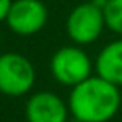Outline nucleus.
<instances>
[{
  "label": "nucleus",
  "mask_w": 122,
  "mask_h": 122,
  "mask_svg": "<svg viewBox=\"0 0 122 122\" xmlns=\"http://www.w3.org/2000/svg\"><path fill=\"white\" fill-rule=\"evenodd\" d=\"M67 104L77 122H109L120 110L122 94L120 87L94 74L70 89Z\"/></svg>",
  "instance_id": "1"
},
{
  "label": "nucleus",
  "mask_w": 122,
  "mask_h": 122,
  "mask_svg": "<svg viewBox=\"0 0 122 122\" xmlns=\"http://www.w3.org/2000/svg\"><path fill=\"white\" fill-rule=\"evenodd\" d=\"M49 69L55 82L65 87H75L95 74V64L80 45H64L54 52Z\"/></svg>",
  "instance_id": "2"
},
{
  "label": "nucleus",
  "mask_w": 122,
  "mask_h": 122,
  "mask_svg": "<svg viewBox=\"0 0 122 122\" xmlns=\"http://www.w3.org/2000/svg\"><path fill=\"white\" fill-rule=\"evenodd\" d=\"M37 72L29 57L20 52L0 54V94L7 97L29 95L35 85Z\"/></svg>",
  "instance_id": "3"
},
{
  "label": "nucleus",
  "mask_w": 122,
  "mask_h": 122,
  "mask_svg": "<svg viewBox=\"0 0 122 122\" xmlns=\"http://www.w3.org/2000/svg\"><path fill=\"white\" fill-rule=\"evenodd\" d=\"M105 29L107 27H105L104 9L94 4L92 0L74 7L65 22L69 39L80 47L97 42Z\"/></svg>",
  "instance_id": "4"
},
{
  "label": "nucleus",
  "mask_w": 122,
  "mask_h": 122,
  "mask_svg": "<svg viewBox=\"0 0 122 122\" xmlns=\"http://www.w3.org/2000/svg\"><path fill=\"white\" fill-rule=\"evenodd\" d=\"M49 20V10L42 0H14L7 15V27L20 37L39 34Z\"/></svg>",
  "instance_id": "5"
},
{
  "label": "nucleus",
  "mask_w": 122,
  "mask_h": 122,
  "mask_svg": "<svg viewBox=\"0 0 122 122\" xmlns=\"http://www.w3.org/2000/svg\"><path fill=\"white\" fill-rule=\"evenodd\" d=\"M70 117L67 99L57 92L39 90L29 95L25 102L27 122H67Z\"/></svg>",
  "instance_id": "6"
},
{
  "label": "nucleus",
  "mask_w": 122,
  "mask_h": 122,
  "mask_svg": "<svg viewBox=\"0 0 122 122\" xmlns=\"http://www.w3.org/2000/svg\"><path fill=\"white\" fill-rule=\"evenodd\" d=\"M94 64L97 75L122 87V37L105 44L97 54Z\"/></svg>",
  "instance_id": "7"
},
{
  "label": "nucleus",
  "mask_w": 122,
  "mask_h": 122,
  "mask_svg": "<svg viewBox=\"0 0 122 122\" xmlns=\"http://www.w3.org/2000/svg\"><path fill=\"white\" fill-rule=\"evenodd\" d=\"M105 27L117 37H122V0H107L104 5Z\"/></svg>",
  "instance_id": "8"
},
{
  "label": "nucleus",
  "mask_w": 122,
  "mask_h": 122,
  "mask_svg": "<svg viewBox=\"0 0 122 122\" xmlns=\"http://www.w3.org/2000/svg\"><path fill=\"white\" fill-rule=\"evenodd\" d=\"M14 0H0V22H5Z\"/></svg>",
  "instance_id": "9"
},
{
  "label": "nucleus",
  "mask_w": 122,
  "mask_h": 122,
  "mask_svg": "<svg viewBox=\"0 0 122 122\" xmlns=\"http://www.w3.org/2000/svg\"><path fill=\"white\" fill-rule=\"evenodd\" d=\"M92 2H94V4H97L99 7H102V9H104V5L107 4V0H92Z\"/></svg>",
  "instance_id": "10"
}]
</instances>
